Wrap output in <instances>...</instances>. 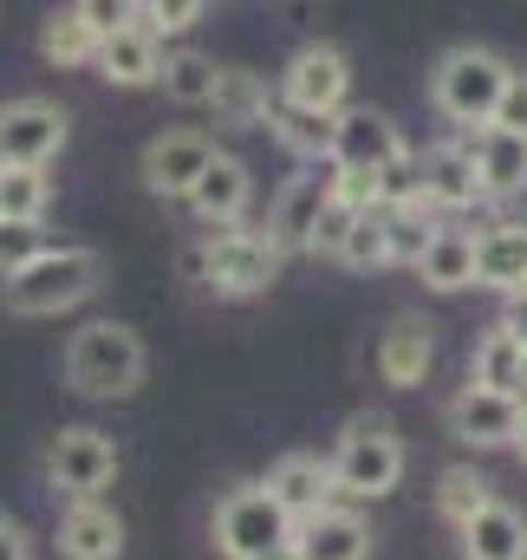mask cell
<instances>
[{
    "label": "cell",
    "instance_id": "f546056e",
    "mask_svg": "<svg viewBox=\"0 0 527 560\" xmlns=\"http://www.w3.org/2000/svg\"><path fill=\"white\" fill-rule=\"evenodd\" d=\"M215 72H222V66H215L209 52H189V46H183V52H163V79H156V85H163V98H176V105H215Z\"/></svg>",
    "mask_w": 527,
    "mask_h": 560
},
{
    "label": "cell",
    "instance_id": "cb8c5ba5",
    "mask_svg": "<svg viewBox=\"0 0 527 560\" xmlns=\"http://www.w3.org/2000/svg\"><path fill=\"white\" fill-rule=\"evenodd\" d=\"M456 535H462V560H527V515L515 502H489Z\"/></svg>",
    "mask_w": 527,
    "mask_h": 560
},
{
    "label": "cell",
    "instance_id": "3957f363",
    "mask_svg": "<svg viewBox=\"0 0 527 560\" xmlns=\"http://www.w3.org/2000/svg\"><path fill=\"white\" fill-rule=\"evenodd\" d=\"M183 275L202 280L209 293L222 300H255L280 280V248L267 242V229H209L189 255H183Z\"/></svg>",
    "mask_w": 527,
    "mask_h": 560
},
{
    "label": "cell",
    "instance_id": "8d00e7d4",
    "mask_svg": "<svg viewBox=\"0 0 527 560\" xmlns=\"http://www.w3.org/2000/svg\"><path fill=\"white\" fill-rule=\"evenodd\" d=\"M79 13H85V26L105 39V33H118V26H137L143 20V0H72Z\"/></svg>",
    "mask_w": 527,
    "mask_h": 560
},
{
    "label": "cell",
    "instance_id": "8992f818",
    "mask_svg": "<svg viewBox=\"0 0 527 560\" xmlns=\"http://www.w3.org/2000/svg\"><path fill=\"white\" fill-rule=\"evenodd\" d=\"M293 541V515L267 482H242L215 502V548L222 560H267L273 548Z\"/></svg>",
    "mask_w": 527,
    "mask_h": 560
},
{
    "label": "cell",
    "instance_id": "30bf717a",
    "mask_svg": "<svg viewBox=\"0 0 527 560\" xmlns=\"http://www.w3.org/2000/svg\"><path fill=\"white\" fill-rule=\"evenodd\" d=\"M222 150L209 131H156V138L143 143V189L150 196H163V202H189V189L202 183V170L215 163Z\"/></svg>",
    "mask_w": 527,
    "mask_h": 560
},
{
    "label": "cell",
    "instance_id": "4316f807",
    "mask_svg": "<svg viewBox=\"0 0 527 560\" xmlns=\"http://www.w3.org/2000/svg\"><path fill=\"white\" fill-rule=\"evenodd\" d=\"M280 92H267V79L255 66H222L215 72V118L222 125H267Z\"/></svg>",
    "mask_w": 527,
    "mask_h": 560
},
{
    "label": "cell",
    "instance_id": "60d3db41",
    "mask_svg": "<svg viewBox=\"0 0 527 560\" xmlns=\"http://www.w3.org/2000/svg\"><path fill=\"white\" fill-rule=\"evenodd\" d=\"M267 560H300V548H293V541H286V548H273V555Z\"/></svg>",
    "mask_w": 527,
    "mask_h": 560
},
{
    "label": "cell",
    "instance_id": "4dcf8cb0",
    "mask_svg": "<svg viewBox=\"0 0 527 560\" xmlns=\"http://www.w3.org/2000/svg\"><path fill=\"white\" fill-rule=\"evenodd\" d=\"M495 502V489L476 476V469H443L436 476V515L449 522V528H462V522H476L482 509Z\"/></svg>",
    "mask_w": 527,
    "mask_h": 560
},
{
    "label": "cell",
    "instance_id": "d590c367",
    "mask_svg": "<svg viewBox=\"0 0 527 560\" xmlns=\"http://www.w3.org/2000/svg\"><path fill=\"white\" fill-rule=\"evenodd\" d=\"M202 13H209V0H143V26H150L156 39H176V33H189Z\"/></svg>",
    "mask_w": 527,
    "mask_h": 560
},
{
    "label": "cell",
    "instance_id": "52a82bcc",
    "mask_svg": "<svg viewBox=\"0 0 527 560\" xmlns=\"http://www.w3.org/2000/svg\"><path fill=\"white\" fill-rule=\"evenodd\" d=\"M118 469H125L118 436H105V430H92V423H72V430H59V436L46 443V482H52V495H66V502L105 495V489L118 482Z\"/></svg>",
    "mask_w": 527,
    "mask_h": 560
},
{
    "label": "cell",
    "instance_id": "e0dca14e",
    "mask_svg": "<svg viewBox=\"0 0 527 560\" xmlns=\"http://www.w3.org/2000/svg\"><path fill=\"white\" fill-rule=\"evenodd\" d=\"M293 548H300V560H372V522L359 509L332 502V509L293 522Z\"/></svg>",
    "mask_w": 527,
    "mask_h": 560
},
{
    "label": "cell",
    "instance_id": "7bdbcfd3",
    "mask_svg": "<svg viewBox=\"0 0 527 560\" xmlns=\"http://www.w3.org/2000/svg\"><path fill=\"white\" fill-rule=\"evenodd\" d=\"M0 522H7V515H0Z\"/></svg>",
    "mask_w": 527,
    "mask_h": 560
},
{
    "label": "cell",
    "instance_id": "7402d4cb",
    "mask_svg": "<svg viewBox=\"0 0 527 560\" xmlns=\"http://www.w3.org/2000/svg\"><path fill=\"white\" fill-rule=\"evenodd\" d=\"M476 287H489V293H522L527 287V222H489L482 235H476Z\"/></svg>",
    "mask_w": 527,
    "mask_h": 560
},
{
    "label": "cell",
    "instance_id": "44dd1931",
    "mask_svg": "<svg viewBox=\"0 0 527 560\" xmlns=\"http://www.w3.org/2000/svg\"><path fill=\"white\" fill-rule=\"evenodd\" d=\"M423 202L436 215H462L482 202V183H476V163H469V143H436L423 150Z\"/></svg>",
    "mask_w": 527,
    "mask_h": 560
},
{
    "label": "cell",
    "instance_id": "8fae6325",
    "mask_svg": "<svg viewBox=\"0 0 527 560\" xmlns=\"http://www.w3.org/2000/svg\"><path fill=\"white\" fill-rule=\"evenodd\" d=\"M72 138V118H66V105H52V98H13V105H0V163H52L59 150Z\"/></svg>",
    "mask_w": 527,
    "mask_h": 560
},
{
    "label": "cell",
    "instance_id": "d6986e66",
    "mask_svg": "<svg viewBox=\"0 0 527 560\" xmlns=\"http://www.w3.org/2000/svg\"><path fill=\"white\" fill-rule=\"evenodd\" d=\"M248 202H255V176H248V163L242 156H215L209 170H202V183L189 189V215L202 222V229H235L242 215H248Z\"/></svg>",
    "mask_w": 527,
    "mask_h": 560
},
{
    "label": "cell",
    "instance_id": "b9f144b4",
    "mask_svg": "<svg viewBox=\"0 0 527 560\" xmlns=\"http://www.w3.org/2000/svg\"><path fill=\"white\" fill-rule=\"evenodd\" d=\"M515 450H522V463H527V418H522V436H515Z\"/></svg>",
    "mask_w": 527,
    "mask_h": 560
},
{
    "label": "cell",
    "instance_id": "ab89813d",
    "mask_svg": "<svg viewBox=\"0 0 527 560\" xmlns=\"http://www.w3.org/2000/svg\"><path fill=\"white\" fill-rule=\"evenodd\" d=\"M502 326H515V332L527 339V287H522V293H508V313H502Z\"/></svg>",
    "mask_w": 527,
    "mask_h": 560
},
{
    "label": "cell",
    "instance_id": "5bb4252c",
    "mask_svg": "<svg viewBox=\"0 0 527 560\" xmlns=\"http://www.w3.org/2000/svg\"><path fill=\"white\" fill-rule=\"evenodd\" d=\"M125 555V515L105 495L59 509V560H118Z\"/></svg>",
    "mask_w": 527,
    "mask_h": 560
},
{
    "label": "cell",
    "instance_id": "ac0fdd59",
    "mask_svg": "<svg viewBox=\"0 0 527 560\" xmlns=\"http://www.w3.org/2000/svg\"><path fill=\"white\" fill-rule=\"evenodd\" d=\"M469 143V163H476V183L482 196L508 202L527 189V138L522 131H502V125H482V131H462Z\"/></svg>",
    "mask_w": 527,
    "mask_h": 560
},
{
    "label": "cell",
    "instance_id": "7a4b0ae2",
    "mask_svg": "<svg viewBox=\"0 0 527 560\" xmlns=\"http://www.w3.org/2000/svg\"><path fill=\"white\" fill-rule=\"evenodd\" d=\"M105 280V261L98 248H79V242H59L46 248L39 261H26L20 275L7 280V313L13 319H59L72 306H85Z\"/></svg>",
    "mask_w": 527,
    "mask_h": 560
},
{
    "label": "cell",
    "instance_id": "1f68e13d",
    "mask_svg": "<svg viewBox=\"0 0 527 560\" xmlns=\"http://www.w3.org/2000/svg\"><path fill=\"white\" fill-rule=\"evenodd\" d=\"M339 268L352 275H372V268H391V229H385V209H365L339 248Z\"/></svg>",
    "mask_w": 527,
    "mask_h": 560
},
{
    "label": "cell",
    "instance_id": "ffe728a7",
    "mask_svg": "<svg viewBox=\"0 0 527 560\" xmlns=\"http://www.w3.org/2000/svg\"><path fill=\"white\" fill-rule=\"evenodd\" d=\"M92 72H98V79H112V85H125V92L156 85V79H163V39H156L143 20H137V26H118V33H105V39H98Z\"/></svg>",
    "mask_w": 527,
    "mask_h": 560
},
{
    "label": "cell",
    "instance_id": "484cf974",
    "mask_svg": "<svg viewBox=\"0 0 527 560\" xmlns=\"http://www.w3.org/2000/svg\"><path fill=\"white\" fill-rule=\"evenodd\" d=\"M267 125H273V138L286 143L300 163H332V131H339L332 112H306V105H293V98H273Z\"/></svg>",
    "mask_w": 527,
    "mask_h": 560
},
{
    "label": "cell",
    "instance_id": "83f0119b",
    "mask_svg": "<svg viewBox=\"0 0 527 560\" xmlns=\"http://www.w3.org/2000/svg\"><path fill=\"white\" fill-rule=\"evenodd\" d=\"M39 52H46L59 72H79V66H92V59H98V33L85 26V13H79V7H59V13L39 26Z\"/></svg>",
    "mask_w": 527,
    "mask_h": 560
},
{
    "label": "cell",
    "instance_id": "836d02e7",
    "mask_svg": "<svg viewBox=\"0 0 527 560\" xmlns=\"http://www.w3.org/2000/svg\"><path fill=\"white\" fill-rule=\"evenodd\" d=\"M52 242H46V222H7L0 215V280H13L26 261H39Z\"/></svg>",
    "mask_w": 527,
    "mask_h": 560
},
{
    "label": "cell",
    "instance_id": "6da1fadb",
    "mask_svg": "<svg viewBox=\"0 0 527 560\" xmlns=\"http://www.w3.org/2000/svg\"><path fill=\"white\" fill-rule=\"evenodd\" d=\"M150 372V352L125 319H85L72 339H66V385L79 398H98V405H118L131 398Z\"/></svg>",
    "mask_w": 527,
    "mask_h": 560
},
{
    "label": "cell",
    "instance_id": "f1b7e54d",
    "mask_svg": "<svg viewBox=\"0 0 527 560\" xmlns=\"http://www.w3.org/2000/svg\"><path fill=\"white\" fill-rule=\"evenodd\" d=\"M52 209V176L39 163H0V215L7 222H46Z\"/></svg>",
    "mask_w": 527,
    "mask_h": 560
},
{
    "label": "cell",
    "instance_id": "603a6c76",
    "mask_svg": "<svg viewBox=\"0 0 527 560\" xmlns=\"http://www.w3.org/2000/svg\"><path fill=\"white\" fill-rule=\"evenodd\" d=\"M417 280H423L430 293H462V287H476V229L436 222V235H430V248H423V261H417Z\"/></svg>",
    "mask_w": 527,
    "mask_h": 560
},
{
    "label": "cell",
    "instance_id": "5b68a950",
    "mask_svg": "<svg viewBox=\"0 0 527 560\" xmlns=\"http://www.w3.org/2000/svg\"><path fill=\"white\" fill-rule=\"evenodd\" d=\"M508 59L489 52V46H449L430 72V105L456 125V131H482L495 125V105L508 92Z\"/></svg>",
    "mask_w": 527,
    "mask_h": 560
},
{
    "label": "cell",
    "instance_id": "9c48e42d",
    "mask_svg": "<svg viewBox=\"0 0 527 560\" xmlns=\"http://www.w3.org/2000/svg\"><path fill=\"white\" fill-rule=\"evenodd\" d=\"M280 98L339 118L346 98H352V59H346V46H332V39H306V46L286 59V72H280Z\"/></svg>",
    "mask_w": 527,
    "mask_h": 560
},
{
    "label": "cell",
    "instance_id": "9a60e30c",
    "mask_svg": "<svg viewBox=\"0 0 527 560\" xmlns=\"http://www.w3.org/2000/svg\"><path fill=\"white\" fill-rule=\"evenodd\" d=\"M267 489L280 495V509H286L293 522H306V515H319V509H332V502H339L332 456H313V450H286V456L267 469Z\"/></svg>",
    "mask_w": 527,
    "mask_h": 560
},
{
    "label": "cell",
    "instance_id": "e575fe53",
    "mask_svg": "<svg viewBox=\"0 0 527 560\" xmlns=\"http://www.w3.org/2000/svg\"><path fill=\"white\" fill-rule=\"evenodd\" d=\"M359 215H365V209L339 202V189H332V202H326V215H319V229H313V248H306V255L339 261V248H346V235H352V222H359Z\"/></svg>",
    "mask_w": 527,
    "mask_h": 560
},
{
    "label": "cell",
    "instance_id": "4fadbf2b",
    "mask_svg": "<svg viewBox=\"0 0 527 560\" xmlns=\"http://www.w3.org/2000/svg\"><path fill=\"white\" fill-rule=\"evenodd\" d=\"M403 150H410V143H403V131H397L385 112H372V105H346V112H339V131H332V163H339V170H372V176H385Z\"/></svg>",
    "mask_w": 527,
    "mask_h": 560
},
{
    "label": "cell",
    "instance_id": "277c9868",
    "mask_svg": "<svg viewBox=\"0 0 527 560\" xmlns=\"http://www.w3.org/2000/svg\"><path fill=\"white\" fill-rule=\"evenodd\" d=\"M403 469H410V450H403L391 418L359 411L339 430V443H332V482H339L346 502H385L403 482Z\"/></svg>",
    "mask_w": 527,
    "mask_h": 560
},
{
    "label": "cell",
    "instance_id": "f35d334b",
    "mask_svg": "<svg viewBox=\"0 0 527 560\" xmlns=\"http://www.w3.org/2000/svg\"><path fill=\"white\" fill-rule=\"evenodd\" d=\"M0 560H33V535L13 528V522H0Z\"/></svg>",
    "mask_w": 527,
    "mask_h": 560
},
{
    "label": "cell",
    "instance_id": "74e56055",
    "mask_svg": "<svg viewBox=\"0 0 527 560\" xmlns=\"http://www.w3.org/2000/svg\"><path fill=\"white\" fill-rule=\"evenodd\" d=\"M495 125L527 138V72H522V66L508 72V92H502V105H495Z\"/></svg>",
    "mask_w": 527,
    "mask_h": 560
},
{
    "label": "cell",
    "instance_id": "7c38bea8",
    "mask_svg": "<svg viewBox=\"0 0 527 560\" xmlns=\"http://www.w3.org/2000/svg\"><path fill=\"white\" fill-rule=\"evenodd\" d=\"M449 436L469 450H508L522 436V405L515 392H489V385H462L449 398Z\"/></svg>",
    "mask_w": 527,
    "mask_h": 560
},
{
    "label": "cell",
    "instance_id": "d4e9b609",
    "mask_svg": "<svg viewBox=\"0 0 527 560\" xmlns=\"http://www.w3.org/2000/svg\"><path fill=\"white\" fill-rule=\"evenodd\" d=\"M469 385H489V392H522L527 385V339L515 326H489V332L476 339Z\"/></svg>",
    "mask_w": 527,
    "mask_h": 560
},
{
    "label": "cell",
    "instance_id": "ba28073f",
    "mask_svg": "<svg viewBox=\"0 0 527 560\" xmlns=\"http://www.w3.org/2000/svg\"><path fill=\"white\" fill-rule=\"evenodd\" d=\"M332 189H339V163H300V176H286L280 196H273V209H267V242L280 255H306L313 229H319V215L332 202Z\"/></svg>",
    "mask_w": 527,
    "mask_h": 560
},
{
    "label": "cell",
    "instance_id": "2e32d148",
    "mask_svg": "<svg viewBox=\"0 0 527 560\" xmlns=\"http://www.w3.org/2000/svg\"><path fill=\"white\" fill-rule=\"evenodd\" d=\"M372 365H378V378H385L391 392H410V385H423V378H430V365H436V339H430V319H417V313H397L391 326L378 332V352H372Z\"/></svg>",
    "mask_w": 527,
    "mask_h": 560
},
{
    "label": "cell",
    "instance_id": "d6a6232c",
    "mask_svg": "<svg viewBox=\"0 0 527 560\" xmlns=\"http://www.w3.org/2000/svg\"><path fill=\"white\" fill-rule=\"evenodd\" d=\"M385 229H391V268H417L436 235V209H385Z\"/></svg>",
    "mask_w": 527,
    "mask_h": 560
}]
</instances>
